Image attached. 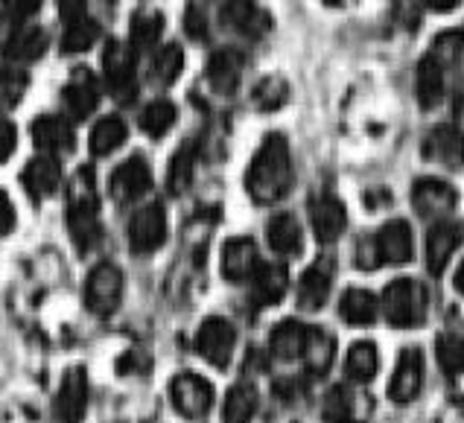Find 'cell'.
Returning <instances> with one entry per match:
<instances>
[{"label":"cell","instance_id":"6da1fadb","mask_svg":"<svg viewBox=\"0 0 464 423\" xmlns=\"http://www.w3.org/2000/svg\"><path fill=\"white\" fill-rule=\"evenodd\" d=\"M293 155H289V143L284 135H269L260 143V149L251 158L246 190L257 205H275L293 187Z\"/></svg>","mask_w":464,"mask_h":423},{"label":"cell","instance_id":"7a4b0ae2","mask_svg":"<svg viewBox=\"0 0 464 423\" xmlns=\"http://www.w3.org/2000/svg\"><path fill=\"white\" fill-rule=\"evenodd\" d=\"M68 228L76 248L91 251L100 243V199H97V184H94V169L82 167L76 169L68 193Z\"/></svg>","mask_w":464,"mask_h":423},{"label":"cell","instance_id":"3957f363","mask_svg":"<svg viewBox=\"0 0 464 423\" xmlns=\"http://www.w3.org/2000/svg\"><path fill=\"white\" fill-rule=\"evenodd\" d=\"M427 289H423L418 281H409V277H401V281H392L382 293V312H386V322L392 327H418L427 319Z\"/></svg>","mask_w":464,"mask_h":423},{"label":"cell","instance_id":"277c9868","mask_svg":"<svg viewBox=\"0 0 464 423\" xmlns=\"http://www.w3.org/2000/svg\"><path fill=\"white\" fill-rule=\"evenodd\" d=\"M123 298V272L114 263H100L91 269L85 281V307L97 315H109L121 307Z\"/></svg>","mask_w":464,"mask_h":423},{"label":"cell","instance_id":"5b68a950","mask_svg":"<svg viewBox=\"0 0 464 423\" xmlns=\"http://www.w3.org/2000/svg\"><path fill=\"white\" fill-rule=\"evenodd\" d=\"M234 348H237V330L228 319L210 315V319L202 322L196 333V353L205 362H210L214 368H228Z\"/></svg>","mask_w":464,"mask_h":423},{"label":"cell","instance_id":"8992f818","mask_svg":"<svg viewBox=\"0 0 464 423\" xmlns=\"http://www.w3.org/2000/svg\"><path fill=\"white\" fill-rule=\"evenodd\" d=\"M102 73H105V85H109L111 94L129 102L135 97V53L123 42H109L102 53Z\"/></svg>","mask_w":464,"mask_h":423},{"label":"cell","instance_id":"52a82bcc","mask_svg":"<svg viewBox=\"0 0 464 423\" xmlns=\"http://www.w3.org/2000/svg\"><path fill=\"white\" fill-rule=\"evenodd\" d=\"M167 240V214L164 207L152 202V205H143L135 216L129 222V245L131 251L138 255H152L164 245Z\"/></svg>","mask_w":464,"mask_h":423},{"label":"cell","instance_id":"ba28073f","mask_svg":"<svg viewBox=\"0 0 464 423\" xmlns=\"http://www.w3.org/2000/svg\"><path fill=\"white\" fill-rule=\"evenodd\" d=\"M214 386L198 374H179L169 382V400L184 418H202L214 406Z\"/></svg>","mask_w":464,"mask_h":423},{"label":"cell","instance_id":"9c48e42d","mask_svg":"<svg viewBox=\"0 0 464 423\" xmlns=\"http://www.w3.org/2000/svg\"><path fill=\"white\" fill-rule=\"evenodd\" d=\"M152 187V169L143 155H131L111 173V196L114 202L129 205L147 196Z\"/></svg>","mask_w":464,"mask_h":423},{"label":"cell","instance_id":"30bf717a","mask_svg":"<svg viewBox=\"0 0 464 423\" xmlns=\"http://www.w3.org/2000/svg\"><path fill=\"white\" fill-rule=\"evenodd\" d=\"M423 158L432 164H439L444 169H464V135L456 126H435L427 138H423L420 147Z\"/></svg>","mask_w":464,"mask_h":423},{"label":"cell","instance_id":"8fae6325","mask_svg":"<svg viewBox=\"0 0 464 423\" xmlns=\"http://www.w3.org/2000/svg\"><path fill=\"white\" fill-rule=\"evenodd\" d=\"M459 202L456 190L441 178H418L412 184V205L423 219H444Z\"/></svg>","mask_w":464,"mask_h":423},{"label":"cell","instance_id":"7c38bea8","mask_svg":"<svg viewBox=\"0 0 464 423\" xmlns=\"http://www.w3.org/2000/svg\"><path fill=\"white\" fill-rule=\"evenodd\" d=\"M260 255L251 236H234L222 245V277L231 284H246L257 274Z\"/></svg>","mask_w":464,"mask_h":423},{"label":"cell","instance_id":"4fadbf2b","mask_svg":"<svg viewBox=\"0 0 464 423\" xmlns=\"http://www.w3.org/2000/svg\"><path fill=\"white\" fill-rule=\"evenodd\" d=\"M423 389V353L418 348H406L397 356V368L389 382V398L394 403H412Z\"/></svg>","mask_w":464,"mask_h":423},{"label":"cell","instance_id":"5bb4252c","mask_svg":"<svg viewBox=\"0 0 464 423\" xmlns=\"http://www.w3.org/2000/svg\"><path fill=\"white\" fill-rule=\"evenodd\" d=\"M33 140H35V147L50 158L68 155L76 147L73 126H71L68 117H62V114H42L38 117V120L33 123Z\"/></svg>","mask_w":464,"mask_h":423},{"label":"cell","instance_id":"9a60e30c","mask_svg":"<svg viewBox=\"0 0 464 423\" xmlns=\"http://www.w3.org/2000/svg\"><path fill=\"white\" fill-rule=\"evenodd\" d=\"M371 415V400L360 389L336 386L324 398V420L327 423H365Z\"/></svg>","mask_w":464,"mask_h":423},{"label":"cell","instance_id":"2e32d148","mask_svg":"<svg viewBox=\"0 0 464 423\" xmlns=\"http://www.w3.org/2000/svg\"><path fill=\"white\" fill-rule=\"evenodd\" d=\"M88 406V374L85 368L73 365L62 380L56 394V420L59 423H82Z\"/></svg>","mask_w":464,"mask_h":423},{"label":"cell","instance_id":"e0dca14e","mask_svg":"<svg viewBox=\"0 0 464 423\" xmlns=\"http://www.w3.org/2000/svg\"><path fill=\"white\" fill-rule=\"evenodd\" d=\"M62 102L64 111H68L73 120H85L97 111L100 105V82L91 71H73V76L68 79V85L62 91Z\"/></svg>","mask_w":464,"mask_h":423},{"label":"cell","instance_id":"ac0fdd59","mask_svg":"<svg viewBox=\"0 0 464 423\" xmlns=\"http://www.w3.org/2000/svg\"><path fill=\"white\" fill-rule=\"evenodd\" d=\"M310 222L318 243H336L348 228V210L336 196L324 193L310 202Z\"/></svg>","mask_w":464,"mask_h":423},{"label":"cell","instance_id":"d6986e66","mask_svg":"<svg viewBox=\"0 0 464 423\" xmlns=\"http://www.w3.org/2000/svg\"><path fill=\"white\" fill-rule=\"evenodd\" d=\"M380 263H392V266H403V263L412 260L415 240H412V228L403 219L386 222L374 236Z\"/></svg>","mask_w":464,"mask_h":423},{"label":"cell","instance_id":"ffe728a7","mask_svg":"<svg viewBox=\"0 0 464 423\" xmlns=\"http://www.w3.org/2000/svg\"><path fill=\"white\" fill-rule=\"evenodd\" d=\"M59 181H62L59 158H50V155H38V158H33V161L26 164V167H24V173H21L24 190L30 193V199H35V202L50 199V196L59 190Z\"/></svg>","mask_w":464,"mask_h":423},{"label":"cell","instance_id":"44dd1931","mask_svg":"<svg viewBox=\"0 0 464 423\" xmlns=\"http://www.w3.org/2000/svg\"><path fill=\"white\" fill-rule=\"evenodd\" d=\"M330 286H334V263L327 257L315 260L313 266L301 274V284H298V307L315 312L322 310L327 303L330 295Z\"/></svg>","mask_w":464,"mask_h":423},{"label":"cell","instance_id":"7402d4cb","mask_svg":"<svg viewBox=\"0 0 464 423\" xmlns=\"http://www.w3.org/2000/svg\"><path fill=\"white\" fill-rule=\"evenodd\" d=\"M44 50H47V33L42 26H15L4 44V56L6 62L30 64L35 59H42Z\"/></svg>","mask_w":464,"mask_h":423},{"label":"cell","instance_id":"603a6c76","mask_svg":"<svg viewBox=\"0 0 464 423\" xmlns=\"http://www.w3.org/2000/svg\"><path fill=\"white\" fill-rule=\"evenodd\" d=\"M461 243V228L453 222H439L432 225V231L427 234V269L430 274H441L447 269L450 257Z\"/></svg>","mask_w":464,"mask_h":423},{"label":"cell","instance_id":"cb8c5ba5","mask_svg":"<svg viewBox=\"0 0 464 423\" xmlns=\"http://www.w3.org/2000/svg\"><path fill=\"white\" fill-rule=\"evenodd\" d=\"M225 21L240 35H248V38H260L272 30V18L255 4V0H228V4H225Z\"/></svg>","mask_w":464,"mask_h":423},{"label":"cell","instance_id":"d4e9b609","mask_svg":"<svg viewBox=\"0 0 464 423\" xmlns=\"http://www.w3.org/2000/svg\"><path fill=\"white\" fill-rule=\"evenodd\" d=\"M334 356H336L334 336L318 327H307V339H304V351H301V360L307 365V371L313 377H324L330 371V365H334Z\"/></svg>","mask_w":464,"mask_h":423},{"label":"cell","instance_id":"484cf974","mask_svg":"<svg viewBox=\"0 0 464 423\" xmlns=\"http://www.w3.org/2000/svg\"><path fill=\"white\" fill-rule=\"evenodd\" d=\"M251 284H255V301L260 307H272V303L284 301L289 289V274L281 263H260V269L251 277Z\"/></svg>","mask_w":464,"mask_h":423},{"label":"cell","instance_id":"4316f807","mask_svg":"<svg viewBox=\"0 0 464 423\" xmlns=\"http://www.w3.org/2000/svg\"><path fill=\"white\" fill-rule=\"evenodd\" d=\"M243 73V56L237 50H219L208 64V82L217 94H234V88L240 85Z\"/></svg>","mask_w":464,"mask_h":423},{"label":"cell","instance_id":"83f0119b","mask_svg":"<svg viewBox=\"0 0 464 423\" xmlns=\"http://www.w3.org/2000/svg\"><path fill=\"white\" fill-rule=\"evenodd\" d=\"M266 240L272 245V251L284 257H295L301 245H304V234H301V225L293 214H277L269 219L266 225Z\"/></svg>","mask_w":464,"mask_h":423},{"label":"cell","instance_id":"f1b7e54d","mask_svg":"<svg viewBox=\"0 0 464 423\" xmlns=\"http://www.w3.org/2000/svg\"><path fill=\"white\" fill-rule=\"evenodd\" d=\"M444 68L439 62H432L430 56H423L418 62V73H415V91H418V102L423 109H435L444 100Z\"/></svg>","mask_w":464,"mask_h":423},{"label":"cell","instance_id":"f546056e","mask_svg":"<svg viewBox=\"0 0 464 423\" xmlns=\"http://www.w3.org/2000/svg\"><path fill=\"white\" fill-rule=\"evenodd\" d=\"M304 339H307V327H304L301 322L286 319L272 330L269 351H272L275 360H284V362L298 360L301 351H304Z\"/></svg>","mask_w":464,"mask_h":423},{"label":"cell","instance_id":"4dcf8cb0","mask_svg":"<svg viewBox=\"0 0 464 423\" xmlns=\"http://www.w3.org/2000/svg\"><path fill=\"white\" fill-rule=\"evenodd\" d=\"M339 315L351 327H368L377 319V298L368 289H348L339 301Z\"/></svg>","mask_w":464,"mask_h":423},{"label":"cell","instance_id":"1f68e13d","mask_svg":"<svg viewBox=\"0 0 464 423\" xmlns=\"http://www.w3.org/2000/svg\"><path fill=\"white\" fill-rule=\"evenodd\" d=\"M164 33V15L161 12H138L131 18V30H129V47L131 53H150L158 42H161Z\"/></svg>","mask_w":464,"mask_h":423},{"label":"cell","instance_id":"d6a6232c","mask_svg":"<svg viewBox=\"0 0 464 423\" xmlns=\"http://www.w3.org/2000/svg\"><path fill=\"white\" fill-rule=\"evenodd\" d=\"M257 406H260L257 389L248 386V382H237V386L225 394L222 418H225V423H251Z\"/></svg>","mask_w":464,"mask_h":423},{"label":"cell","instance_id":"836d02e7","mask_svg":"<svg viewBox=\"0 0 464 423\" xmlns=\"http://www.w3.org/2000/svg\"><path fill=\"white\" fill-rule=\"evenodd\" d=\"M377 368H380V356L377 348L371 341H356V345L348 351V360H344V374H348L351 382L356 386H365L377 377Z\"/></svg>","mask_w":464,"mask_h":423},{"label":"cell","instance_id":"e575fe53","mask_svg":"<svg viewBox=\"0 0 464 423\" xmlns=\"http://www.w3.org/2000/svg\"><path fill=\"white\" fill-rule=\"evenodd\" d=\"M126 135H129V129L126 123L121 120V117H102V120L91 129V152L94 155H111L114 149H121L123 143H126Z\"/></svg>","mask_w":464,"mask_h":423},{"label":"cell","instance_id":"d590c367","mask_svg":"<svg viewBox=\"0 0 464 423\" xmlns=\"http://www.w3.org/2000/svg\"><path fill=\"white\" fill-rule=\"evenodd\" d=\"M176 120H179V109L167 100H155L140 111V129L147 131L150 138H164L167 131L176 126Z\"/></svg>","mask_w":464,"mask_h":423},{"label":"cell","instance_id":"8d00e7d4","mask_svg":"<svg viewBox=\"0 0 464 423\" xmlns=\"http://www.w3.org/2000/svg\"><path fill=\"white\" fill-rule=\"evenodd\" d=\"M100 38V24L94 18H73L64 26V35H62V50L64 53H85L94 47V42Z\"/></svg>","mask_w":464,"mask_h":423},{"label":"cell","instance_id":"74e56055","mask_svg":"<svg viewBox=\"0 0 464 423\" xmlns=\"http://www.w3.org/2000/svg\"><path fill=\"white\" fill-rule=\"evenodd\" d=\"M193 167H196V152H193V143H184V147L172 155L169 169H167V187L172 196H181L188 193L190 181H193Z\"/></svg>","mask_w":464,"mask_h":423},{"label":"cell","instance_id":"f35d334b","mask_svg":"<svg viewBox=\"0 0 464 423\" xmlns=\"http://www.w3.org/2000/svg\"><path fill=\"white\" fill-rule=\"evenodd\" d=\"M184 71V50L179 44H167L155 53L152 62V79L158 85H172Z\"/></svg>","mask_w":464,"mask_h":423},{"label":"cell","instance_id":"ab89813d","mask_svg":"<svg viewBox=\"0 0 464 423\" xmlns=\"http://www.w3.org/2000/svg\"><path fill=\"white\" fill-rule=\"evenodd\" d=\"M435 356H439L441 362V371L447 377H461L464 374V339L461 336H439V341H435Z\"/></svg>","mask_w":464,"mask_h":423},{"label":"cell","instance_id":"60d3db41","mask_svg":"<svg viewBox=\"0 0 464 423\" xmlns=\"http://www.w3.org/2000/svg\"><path fill=\"white\" fill-rule=\"evenodd\" d=\"M255 105L260 111H277L289 100V85L284 76H266L255 85Z\"/></svg>","mask_w":464,"mask_h":423},{"label":"cell","instance_id":"b9f144b4","mask_svg":"<svg viewBox=\"0 0 464 423\" xmlns=\"http://www.w3.org/2000/svg\"><path fill=\"white\" fill-rule=\"evenodd\" d=\"M461 50H464V35L461 33H441V35H435V42H432L427 56L432 62H439L444 71H450L461 59Z\"/></svg>","mask_w":464,"mask_h":423},{"label":"cell","instance_id":"7bdbcfd3","mask_svg":"<svg viewBox=\"0 0 464 423\" xmlns=\"http://www.w3.org/2000/svg\"><path fill=\"white\" fill-rule=\"evenodd\" d=\"M26 85H30V79H26L24 71H15V68L0 71V111L15 109L26 94Z\"/></svg>","mask_w":464,"mask_h":423},{"label":"cell","instance_id":"ee69618b","mask_svg":"<svg viewBox=\"0 0 464 423\" xmlns=\"http://www.w3.org/2000/svg\"><path fill=\"white\" fill-rule=\"evenodd\" d=\"M4 4V12L12 24H21L30 15H35L38 6H42V0H0Z\"/></svg>","mask_w":464,"mask_h":423},{"label":"cell","instance_id":"f6af8a7d","mask_svg":"<svg viewBox=\"0 0 464 423\" xmlns=\"http://www.w3.org/2000/svg\"><path fill=\"white\" fill-rule=\"evenodd\" d=\"M15 143H18V131L15 126H12L9 120H4L0 117V164L9 161L12 152H15Z\"/></svg>","mask_w":464,"mask_h":423},{"label":"cell","instance_id":"bcb514c9","mask_svg":"<svg viewBox=\"0 0 464 423\" xmlns=\"http://www.w3.org/2000/svg\"><path fill=\"white\" fill-rule=\"evenodd\" d=\"M356 263H360L362 269H377V266H380V255H377L374 236H371V240H362V243H360V251H356Z\"/></svg>","mask_w":464,"mask_h":423},{"label":"cell","instance_id":"7dc6e473","mask_svg":"<svg viewBox=\"0 0 464 423\" xmlns=\"http://www.w3.org/2000/svg\"><path fill=\"white\" fill-rule=\"evenodd\" d=\"M12 228H15V207H12L9 196L0 190V236H6Z\"/></svg>","mask_w":464,"mask_h":423},{"label":"cell","instance_id":"c3c4849f","mask_svg":"<svg viewBox=\"0 0 464 423\" xmlns=\"http://www.w3.org/2000/svg\"><path fill=\"white\" fill-rule=\"evenodd\" d=\"M56 6H59V15L64 18V24L85 15V0H56Z\"/></svg>","mask_w":464,"mask_h":423},{"label":"cell","instance_id":"681fc988","mask_svg":"<svg viewBox=\"0 0 464 423\" xmlns=\"http://www.w3.org/2000/svg\"><path fill=\"white\" fill-rule=\"evenodd\" d=\"M188 33L193 38H208V21L202 12H198V6H190L188 12Z\"/></svg>","mask_w":464,"mask_h":423},{"label":"cell","instance_id":"f907efd6","mask_svg":"<svg viewBox=\"0 0 464 423\" xmlns=\"http://www.w3.org/2000/svg\"><path fill=\"white\" fill-rule=\"evenodd\" d=\"M459 4L461 0H427V6L432 12H453V9H459Z\"/></svg>","mask_w":464,"mask_h":423},{"label":"cell","instance_id":"816d5d0a","mask_svg":"<svg viewBox=\"0 0 464 423\" xmlns=\"http://www.w3.org/2000/svg\"><path fill=\"white\" fill-rule=\"evenodd\" d=\"M456 289H459V293L464 295V263H461L459 272H456Z\"/></svg>","mask_w":464,"mask_h":423},{"label":"cell","instance_id":"f5cc1de1","mask_svg":"<svg viewBox=\"0 0 464 423\" xmlns=\"http://www.w3.org/2000/svg\"><path fill=\"white\" fill-rule=\"evenodd\" d=\"M105 4H114V0H105Z\"/></svg>","mask_w":464,"mask_h":423},{"label":"cell","instance_id":"db71d44e","mask_svg":"<svg viewBox=\"0 0 464 423\" xmlns=\"http://www.w3.org/2000/svg\"><path fill=\"white\" fill-rule=\"evenodd\" d=\"M281 423H289V420H281Z\"/></svg>","mask_w":464,"mask_h":423}]
</instances>
